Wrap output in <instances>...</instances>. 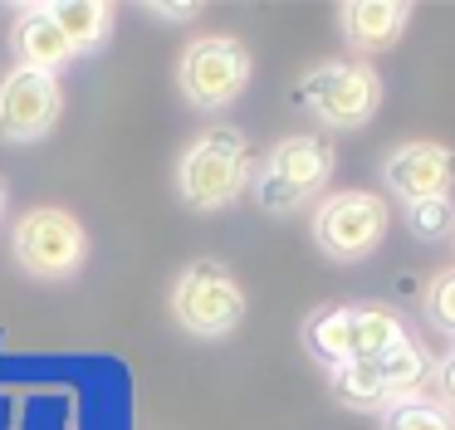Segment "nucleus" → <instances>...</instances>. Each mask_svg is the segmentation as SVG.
<instances>
[{
  "label": "nucleus",
  "mask_w": 455,
  "mask_h": 430,
  "mask_svg": "<svg viewBox=\"0 0 455 430\" xmlns=\"http://www.w3.org/2000/svg\"><path fill=\"white\" fill-rule=\"evenodd\" d=\"M15 59L20 68H40V74H54L64 59H74L64 29L54 25L50 5H25L20 20H15Z\"/></svg>",
  "instance_id": "11"
},
{
  "label": "nucleus",
  "mask_w": 455,
  "mask_h": 430,
  "mask_svg": "<svg viewBox=\"0 0 455 430\" xmlns=\"http://www.w3.org/2000/svg\"><path fill=\"white\" fill-rule=\"evenodd\" d=\"M426 318L455 338V269H445L431 279V289H426Z\"/></svg>",
  "instance_id": "19"
},
{
  "label": "nucleus",
  "mask_w": 455,
  "mask_h": 430,
  "mask_svg": "<svg viewBox=\"0 0 455 430\" xmlns=\"http://www.w3.org/2000/svg\"><path fill=\"white\" fill-rule=\"evenodd\" d=\"M177 84L187 93L191 108L216 113V108L235 103L250 84V49L230 35H201L181 49L177 64Z\"/></svg>",
  "instance_id": "4"
},
{
  "label": "nucleus",
  "mask_w": 455,
  "mask_h": 430,
  "mask_svg": "<svg viewBox=\"0 0 455 430\" xmlns=\"http://www.w3.org/2000/svg\"><path fill=\"white\" fill-rule=\"evenodd\" d=\"M382 426H387V430H455V416L441 406V401L416 396V401H402V406L387 410Z\"/></svg>",
  "instance_id": "17"
},
{
  "label": "nucleus",
  "mask_w": 455,
  "mask_h": 430,
  "mask_svg": "<svg viewBox=\"0 0 455 430\" xmlns=\"http://www.w3.org/2000/svg\"><path fill=\"white\" fill-rule=\"evenodd\" d=\"M387 235V201L372 191H338L318 205L314 215V240L328 259L353 264L382 244Z\"/></svg>",
  "instance_id": "7"
},
{
  "label": "nucleus",
  "mask_w": 455,
  "mask_h": 430,
  "mask_svg": "<svg viewBox=\"0 0 455 430\" xmlns=\"http://www.w3.org/2000/svg\"><path fill=\"white\" fill-rule=\"evenodd\" d=\"M304 347L314 352L323 367H347V313L343 308H323L304 322Z\"/></svg>",
  "instance_id": "15"
},
{
  "label": "nucleus",
  "mask_w": 455,
  "mask_h": 430,
  "mask_svg": "<svg viewBox=\"0 0 455 430\" xmlns=\"http://www.w3.org/2000/svg\"><path fill=\"white\" fill-rule=\"evenodd\" d=\"M148 15H157V20H196L201 5L196 0H187V5H148Z\"/></svg>",
  "instance_id": "21"
},
{
  "label": "nucleus",
  "mask_w": 455,
  "mask_h": 430,
  "mask_svg": "<svg viewBox=\"0 0 455 430\" xmlns=\"http://www.w3.org/2000/svg\"><path fill=\"white\" fill-rule=\"evenodd\" d=\"M377 362H382L387 381H392V396H396V406H402V401H416V391L426 386V377H431V362H426V352L416 347L411 338H406L402 347L382 352Z\"/></svg>",
  "instance_id": "16"
},
{
  "label": "nucleus",
  "mask_w": 455,
  "mask_h": 430,
  "mask_svg": "<svg viewBox=\"0 0 455 430\" xmlns=\"http://www.w3.org/2000/svg\"><path fill=\"white\" fill-rule=\"evenodd\" d=\"M382 181L402 195V205L431 201V195H451L455 186V152L441 142H402L382 162Z\"/></svg>",
  "instance_id": "9"
},
{
  "label": "nucleus",
  "mask_w": 455,
  "mask_h": 430,
  "mask_svg": "<svg viewBox=\"0 0 455 430\" xmlns=\"http://www.w3.org/2000/svg\"><path fill=\"white\" fill-rule=\"evenodd\" d=\"M172 313L196 338H226L245 318V293L216 259H201L172 283Z\"/></svg>",
  "instance_id": "6"
},
{
  "label": "nucleus",
  "mask_w": 455,
  "mask_h": 430,
  "mask_svg": "<svg viewBox=\"0 0 455 430\" xmlns=\"http://www.w3.org/2000/svg\"><path fill=\"white\" fill-rule=\"evenodd\" d=\"M328 176H333V147L323 137H284V142L269 147L265 166L255 176V195L265 211L289 215L314 191H323Z\"/></svg>",
  "instance_id": "3"
},
{
  "label": "nucleus",
  "mask_w": 455,
  "mask_h": 430,
  "mask_svg": "<svg viewBox=\"0 0 455 430\" xmlns=\"http://www.w3.org/2000/svg\"><path fill=\"white\" fill-rule=\"evenodd\" d=\"M60 108H64L60 78L15 64L0 84V137L5 142H40L60 123Z\"/></svg>",
  "instance_id": "8"
},
{
  "label": "nucleus",
  "mask_w": 455,
  "mask_h": 430,
  "mask_svg": "<svg viewBox=\"0 0 455 430\" xmlns=\"http://www.w3.org/2000/svg\"><path fill=\"white\" fill-rule=\"evenodd\" d=\"M333 396L353 410H392L396 396H392V381H387L382 362H347V367L333 371Z\"/></svg>",
  "instance_id": "14"
},
{
  "label": "nucleus",
  "mask_w": 455,
  "mask_h": 430,
  "mask_svg": "<svg viewBox=\"0 0 455 430\" xmlns=\"http://www.w3.org/2000/svg\"><path fill=\"white\" fill-rule=\"evenodd\" d=\"M11 250H15V264L25 274H35V279H69L89 259V235H84V225L69 211L40 205V211H30L15 225Z\"/></svg>",
  "instance_id": "5"
},
{
  "label": "nucleus",
  "mask_w": 455,
  "mask_h": 430,
  "mask_svg": "<svg viewBox=\"0 0 455 430\" xmlns=\"http://www.w3.org/2000/svg\"><path fill=\"white\" fill-rule=\"evenodd\" d=\"M294 98L323 127H363L382 103V78L363 59H328L299 78Z\"/></svg>",
  "instance_id": "2"
},
{
  "label": "nucleus",
  "mask_w": 455,
  "mask_h": 430,
  "mask_svg": "<svg viewBox=\"0 0 455 430\" xmlns=\"http://www.w3.org/2000/svg\"><path fill=\"white\" fill-rule=\"evenodd\" d=\"M431 377H435V391H441V406H445V410H455V347L445 352L441 362H435Z\"/></svg>",
  "instance_id": "20"
},
{
  "label": "nucleus",
  "mask_w": 455,
  "mask_h": 430,
  "mask_svg": "<svg viewBox=\"0 0 455 430\" xmlns=\"http://www.w3.org/2000/svg\"><path fill=\"white\" fill-rule=\"evenodd\" d=\"M250 171L245 137L235 127H211L181 152L177 162V191L191 211H220L240 195Z\"/></svg>",
  "instance_id": "1"
},
{
  "label": "nucleus",
  "mask_w": 455,
  "mask_h": 430,
  "mask_svg": "<svg viewBox=\"0 0 455 430\" xmlns=\"http://www.w3.org/2000/svg\"><path fill=\"white\" fill-rule=\"evenodd\" d=\"M50 15H54V25L64 29L74 54H93V49H103L113 35V10L103 5V0H60V5H50Z\"/></svg>",
  "instance_id": "13"
},
{
  "label": "nucleus",
  "mask_w": 455,
  "mask_h": 430,
  "mask_svg": "<svg viewBox=\"0 0 455 430\" xmlns=\"http://www.w3.org/2000/svg\"><path fill=\"white\" fill-rule=\"evenodd\" d=\"M0 205H5V181H0Z\"/></svg>",
  "instance_id": "22"
},
{
  "label": "nucleus",
  "mask_w": 455,
  "mask_h": 430,
  "mask_svg": "<svg viewBox=\"0 0 455 430\" xmlns=\"http://www.w3.org/2000/svg\"><path fill=\"white\" fill-rule=\"evenodd\" d=\"M338 20H343L347 44L363 49V54H377V49H392L402 39L411 5L406 0H353V5L338 10Z\"/></svg>",
  "instance_id": "10"
},
{
  "label": "nucleus",
  "mask_w": 455,
  "mask_h": 430,
  "mask_svg": "<svg viewBox=\"0 0 455 430\" xmlns=\"http://www.w3.org/2000/svg\"><path fill=\"white\" fill-rule=\"evenodd\" d=\"M343 313H347V362H372L406 342L402 318L387 303H353Z\"/></svg>",
  "instance_id": "12"
},
{
  "label": "nucleus",
  "mask_w": 455,
  "mask_h": 430,
  "mask_svg": "<svg viewBox=\"0 0 455 430\" xmlns=\"http://www.w3.org/2000/svg\"><path fill=\"white\" fill-rule=\"evenodd\" d=\"M406 225L416 240H445L455 230V201L451 195H431V201H411L406 205Z\"/></svg>",
  "instance_id": "18"
}]
</instances>
